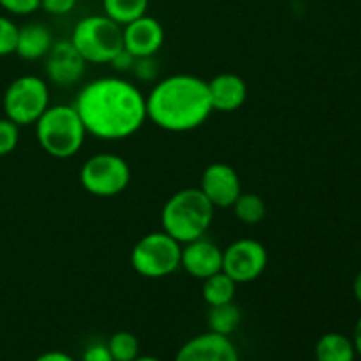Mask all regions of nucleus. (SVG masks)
Here are the masks:
<instances>
[{
  "label": "nucleus",
  "mask_w": 361,
  "mask_h": 361,
  "mask_svg": "<svg viewBox=\"0 0 361 361\" xmlns=\"http://www.w3.org/2000/svg\"><path fill=\"white\" fill-rule=\"evenodd\" d=\"M207 85L214 111L233 113L245 104L249 88H247L245 80L238 74L221 73L207 81Z\"/></svg>",
  "instance_id": "15"
},
{
  "label": "nucleus",
  "mask_w": 361,
  "mask_h": 361,
  "mask_svg": "<svg viewBox=\"0 0 361 361\" xmlns=\"http://www.w3.org/2000/svg\"><path fill=\"white\" fill-rule=\"evenodd\" d=\"M214 204L201 192L200 187H187L169 196L162 207V231L183 245L201 236H207L214 222Z\"/></svg>",
  "instance_id": "3"
},
{
  "label": "nucleus",
  "mask_w": 361,
  "mask_h": 361,
  "mask_svg": "<svg viewBox=\"0 0 361 361\" xmlns=\"http://www.w3.org/2000/svg\"><path fill=\"white\" fill-rule=\"evenodd\" d=\"M182 243L168 233L152 231L141 236L130 250V267L145 279H164L180 270Z\"/></svg>",
  "instance_id": "6"
},
{
  "label": "nucleus",
  "mask_w": 361,
  "mask_h": 361,
  "mask_svg": "<svg viewBox=\"0 0 361 361\" xmlns=\"http://www.w3.org/2000/svg\"><path fill=\"white\" fill-rule=\"evenodd\" d=\"M353 344H355L356 355L361 356V317L355 326V335H353Z\"/></svg>",
  "instance_id": "31"
},
{
  "label": "nucleus",
  "mask_w": 361,
  "mask_h": 361,
  "mask_svg": "<svg viewBox=\"0 0 361 361\" xmlns=\"http://www.w3.org/2000/svg\"><path fill=\"white\" fill-rule=\"evenodd\" d=\"M106 344L115 361H134L140 356V342L136 335L130 331H116Z\"/></svg>",
  "instance_id": "22"
},
{
  "label": "nucleus",
  "mask_w": 361,
  "mask_h": 361,
  "mask_svg": "<svg viewBox=\"0 0 361 361\" xmlns=\"http://www.w3.org/2000/svg\"><path fill=\"white\" fill-rule=\"evenodd\" d=\"M267 267L268 250L257 240H236L222 250V271L238 286L257 281Z\"/></svg>",
  "instance_id": "9"
},
{
  "label": "nucleus",
  "mask_w": 361,
  "mask_h": 361,
  "mask_svg": "<svg viewBox=\"0 0 361 361\" xmlns=\"http://www.w3.org/2000/svg\"><path fill=\"white\" fill-rule=\"evenodd\" d=\"M122 37L123 49H127L134 59H147L161 51L166 41V32L161 21L145 14L123 25Z\"/></svg>",
  "instance_id": "12"
},
{
  "label": "nucleus",
  "mask_w": 361,
  "mask_h": 361,
  "mask_svg": "<svg viewBox=\"0 0 361 361\" xmlns=\"http://www.w3.org/2000/svg\"><path fill=\"white\" fill-rule=\"evenodd\" d=\"M53 34L46 25L27 23L18 30L16 55L27 62H35L48 55L53 46Z\"/></svg>",
  "instance_id": "16"
},
{
  "label": "nucleus",
  "mask_w": 361,
  "mask_h": 361,
  "mask_svg": "<svg viewBox=\"0 0 361 361\" xmlns=\"http://www.w3.org/2000/svg\"><path fill=\"white\" fill-rule=\"evenodd\" d=\"M130 73L134 74L136 80H140L141 83H150V81L157 80L159 74V66L155 62L154 56H147V59H136L134 60V66L130 69Z\"/></svg>",
  "instance_id": "25"
},
{
  "label": "nucleus",
  "mask_w": 361,
  "mask_h": 361,
  "mask_svg": "<svg viewBox=\"0 0 361 361\" xmlns=\"http://www.w3.org/2000/svg\"><path fill=\"white\" fill-rule=\"evenodd\" d=\"M175 361H240V353L231 337L207 331L189 338L178 349Z\"/></svg>",
  "instance_id": "13"
},
{
  "label": "nucleus",
  "mask_w": 361,
  "mask_h": 361,
  "mask_svg": "<svg viewBox=\"0 0 361 361\" xmlns=\"http://www.w3.org/2000/svg\"><path fill=\"white\" fill-rule=\"evenodd\" d=\"M78 0H41V9L51 16H66L73 13Z\"/></svg>",
  "instance_id": "27"
},
{
  "label": "nucleus",
  "mask_w": 361,
  "mask_h": 361,
  "mask_svg": "<svg viewBox=\"0 0 361 361\" xmlns=\"http://www.w3.org/2000/svg\"><path fill=\"white\" fill-rule=\"evenodd\" d=\"M20 143V126L7 116L0 118V157L13 154Z\"/></svg>",
  "instance_id": "23"
},
{
  "label": "nucleus",
  "mask_w": 361,
  "mask_h": 361,
  "mask_svg": "<svg viewBox=\"0 0 361 361\" xmlns=\"http://www.w3.org/2000/svg\"><path fill=\"white\" fill-rule=\"evenodd\" d=\"M231 208L235 217L245 226H257L267 217V203L256 192H242Z\"/></svg>",
  "instance_id": "20"
},
{
  "label": "nucleus",
  "mask_w": 361,
  "mask_h": 361,
  "mask_svg": "<svg viewBox=\"0 0 361 361\" xmlns=\"http://www.w3.org/2000/svg\"><path fill=\"white\" fill-rule=\"evenodd\" d=\"M71 42L87 63H109L123 48L122 27L106 14L85 16L74 25Z\"/></svg>",
  "instance_id": "5"
},
{
  "label": "nucleus",
  "mask_w": 361,
  "mask_h": 361,
  "mask_svg": "<svg viewBox=\"0 0 361 361\" xmlns=\"http://www.w3.org/2000/svg\"><path fill=\"white\" fill-rule=\"evenodd\" d=\"M200 189L214 208H231L242 194V180L236 169L226 162L207 166L201 175Z\"/></svg>",
  "instance_id": "11"
},
{
  "label": "nucleus",
  "mask_w": 361,
  "mask_h": 361,
  "mask_svg": "<svg viewBox=\"0 0 361 361\" xmlns=\"http://www.w3.org/2000/svg\"><path fill=\"white\" fill-rule=\"evenodd\" d=\"M353 291H355V298L358 300V303H361V271L356 275L355 284H353Z\"/></svg>",
  "instance_id": "32"
},
{
  "label": "nucleus",
  "mask_w": 361,
  "mask_h": 361,
  "mask_svg": "<svg viewBox=\"0 0 361 361\" xmlns=\"http://www.w3.org/2000/svg\"><path fill=\"white\" fill-rule=\"evenodd\" d=\"M80 183L92 196L115 197L129 187L130 166L116 154H95L81 166Z\"/></svg>",
  "instance_id": "8"
},
{
  "label": "nucleus",
  "mask_w": 361,
  "mask_h": 361,
  "mask_svg": "<svg viewBox=\"0 0 361 361\" xmlns=\"http://www.w3.org/2000/svg\"><path fill=\"white\" fill-rule=\"evenodd\" d=\"M4 113L16 126H34L49 108V87L35 74L16 78L6 88L2 97Z\"/></svg>",
  "instance_id": "7"
},
{
  "label": "nucleus",
  "mask_w": 361,
  "mask_h": 361,
  "mask_svg": "<svg viewBox=\"0 0 361 361\" xmlns=\"http://www.w3.org/2000/svg\"><path fill=\"white\" fill-rule=\"evenodd\" d=\"M134 361H162V360L155 358V356H137Z\"/></svg>",
  "instance_id": "33"
},
{
  "label": "nucleus",
  "mask_w": 361,
  "mask_h": 361,
  "mask_svg": "<svg viewBox=\"0 0 361 361\" xmlns=\"http://www.w3.org/2000/svg\"><path fill=\"white\" fill-rule=\"evenodd\" d=\"M34 361H76V360L63 351H48V353H42V355L37 356Z\"/></svg>",
  "instance_id": "30"
},
{
  "label": "nucleus",
  "mask_w": 361,
  "mask_h": 361,
  "mask_svg": "<svg viewBox=\"0 0 361 361\" xmlns=\"http://www.w3.org/2000/svg\"><path fill=\"white\" fill-rule=\"evenodd\" d=\"M147 99V118L166 133H190L214 113L208 85L194 74H171L152 87Z\"/></svg>",
  "instance_id": "2"
},
{
  "label": "nucleus",
  "mask_w": 361,
  "mask_h": 361,
  "mask_svg": "<svg viewBox=\"0 0 361 361\" xmlns=\"http://www.w3.org/2000/svg\"><path fill=\"white\" fill-rule=\"evenodd\" d=\"M316 361H355L356 349L353 338L345 337L344 334H324L314 348Z\"/></svg>",
  "instance_id": "17"
},
{
  "label": "nucleus",
  "mask_w": 361,
  "mask_h": 361,
  "mask_svg": "<svg viewBox=\"0 0 361 361\" xmlns=\"http://www.w3.org/2000/svg\"><path fill=\"white\" fill-rule=\"evenodd\" d=\"M0 7L14 16H28L41 9V0H0Z\"/></svg>",
  "instance_id": "26"
},
{
  "label": "nucleus",
  "mask_w": 361,
  "mask_h": 361,
  "mask_svg": "<svg viewBox=\"0 0 361 361\" xmlns=\"http://www.w3.org/2000/svg\"><path fill=\"white\" fill-rule=\"evenodd\" d=\"M134 60L136 59H134V56L130 55L127 49L122 48L115 56H113V60L109 62V66H111L115 71H118V73H127V71L133 69Z\"/></svg>",
  "instance_id": "29"
},
{
  "label": "nucleus",
  "mask_w": 361,
  "mask_h": 361,
  "mask_svg": "<svg viewBox=\"0 0 361 361\" xmlns=\"http://www.w3.org/2000/svg\"><path fill=\"white\" fill-rule=\"evenodd\" d=\"M87 62L80 55L71 39L53 42L51 49L44 56V71L48 81L56 87H73L85 76Z\"/></svg>",
  "instance_id": "10"
},
{
  "label": "nucleus",
  "mask_w": 361,
  "mask_h": 361,
  "mask_svg": "<svg viewBox=\"0 0 361 361\" xmlns=\"http://www.w3.org/2000/svg\"><path fill=\"white\" fill-rule=\"evenodd\" d=\"M18 30H20V27L11 18L0 14V59L13 55L16 51Z\"/></svg>",
  "instance_id": "24"
},
{
  "label": "nucleus",
  "mask_w": 361,
  "mask_h": 361,
  "mask_svg": "<svg viewBox=\"0 0 361 361\" xmlns=\"http://www.w3.org/2000/svg\"><path fill=\"white\" fill-rule=\"evenodd\" d=\"M150 0H102V11L120 27L145 16Z\"/></svg>",
  "instance_id": "19"
},
{
  "label": "nucleus",
  "mask_w": 361,
  "mask_h": 361,
  "mask_svg": "<svg viewBox=\"0 0 361 361\" xmlns=\"http://www.w3.org/2000/svg\"><path fill=\"white\" fill-rule=\"evenodd\" d=\"M236 288L238 284L221 270L219 274L204 279L201 286V296L208 307L224 305V303L235 302Z\"/></svg>",
  "instance_id": "18"
},
{
  "label": "nucleus",
  "mask_w": 361,
  "mask_h": 361,
  "mask_svg": "<svg viewBox=\"0 0 361 361\" xmlns=\"http://www.w3.org/2000/svg\"><path fill=\"white\" fill-rule=\"evenodd\" d=\"M240 323H242V312L235 305V302L210 307V312H208V326H210V331L231 337V334H235Z\"/></svg>",
  "instance_id": "21"
},
{
  "label": "nucleus",
  "mask_w": 361,
  "mask_h": 361,
  "mask_svg": "<svg viewBox=\"0 0 361 361\" xmlns=\"http://www.w3.org/2000/svg\"><path fill=\"white\" fill-rule=\"evenodd\" d=\"M34 126L39 147L60 161L78 155L88 136L74 104H49Z\"/></svg>",
  "instance_id": "4"
},
{
  "label": "nucleus",
  "mask_w": 361,
  "mask_h": 361,
  "mask_svg": "<svg viewBox=\"0 0 361 361\" xmlns=\"http://www.w3.org/2000/svg\"><path fill=\"white\" fill-rule=\"evenodd\" d=\"M88 134L102 141L134 136L147 122V99L133 83L118 76L88 81L74 101Z\"/></svg>",
  "instance_id": "1"
},
{
  "label": "nucleus",
  "mask_w": 361,
  "mask_h": 361,
  "mask_svg": "<svg viewBox=\"0 0 361 361\" xmlns=\"http://www.w3.org/2000/svg\"><path fill=\"white\" fill-rule=\"evenodd\" d=\"M81 361H115L109 353L108 344L104 342H94L83 351Z\"/></svg>",
  "instance_id": "28"
},
{
  "label": "nucleus",
  "mask_w": 361,
  "mask_h": 361,
  "mask_svg": "<svg viewBox=\"0 0 361 361\" xmlns=\"http://www.w3.org/2000/svg\"><path fill=\"white\" fill-rule=\"evenodd\" d=\"M180 268L192 279L203 282L222 270V249L207 236L183 243Z\"/></svg>",
  "instance_id": "14"
}]
</instances>
